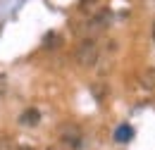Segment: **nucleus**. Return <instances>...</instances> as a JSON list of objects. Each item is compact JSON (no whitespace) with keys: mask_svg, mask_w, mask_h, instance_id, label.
Returning a JSON list of instances; mask_svg holds the SVG:
<instances>
[{"mask_svg":"<svg viewBox=\"0 0 155 150\" xmlns=\"http://www.w3.org/2000/svg\"><path fill=\"white\" fill-rule=\"evenodd\" d=\"M98 5H100V0H79V10H81L84 15H88V12H96Z\"/></svg>","mask_w":155,"mask_h":150,"instance_id":"obj_7","label":"nucleus"},{"mask_svg":"<svg viewBox=\"0 0 155 150\" xmlns=\"http://www.w3.org/2000/svg\"><path fill=\"white\" fill-rule=\"evenodd\" d=\"M43 150H60L58 145H48V148H43Z\"/></svg>","mask_w":155,"mask_h":150,"instance_id":"obj_10","label":"nucleus"},{"mask_svg":"<svg viewBox=\"0 0 155 150\" xmlns=\"http://www.w3.org/2000/svg\"><path fill=\"white\" fill-rule=\"evenodd\" d=\"M153 41H155V21H153Z\"/></svg>","mask_w":155,"mask_h":150,"instance_id":"obj_11","label":"nucleus"},{"mask_svg":"<svg viewBox=\"0 0 155 150\" xmlns=\"http://www.w3.org/2000/svg\"><path fill=\"white\" fill-rule=\"evenodd\" d=\"M38 122H41V112L36 107H29V110H24V112L19 114V124L21 126H36Z\"/></svg>","mask_w":155,"mask_h":150,"instance_id":"obj_4","label":"nucleus"},{"mask_svg":"<svg viewBox=\"0 0 155 150\" xmlns=\"http://www.w3.org/2000/svg\"><path fill=\"white\" fill-rule=\"evenodd\" d=\"M110 19H112V15H110L107 10H100L96 17H91V21H86V34H88L86 38H91V36H96V34H100V31H105V29L110 26Z\"/></svg>","mask_w":155,"mask_h":150,"instance_id":"obj_3","label":"nucleus"},{"mask_svg":"<svg viewBox=\"0 0 155 150\" xmlns=\"http://www.w3.org/2000/svg\"><path fill=\"white\" fill-rule=\"evenodd\" d=\"M77 62L81 64V67H93L98 62V45L93 38H84L81 43H79L77 48Z\"/></svg>","mask_w":155,"mask_h":150,"instance_id":"obj_1","label":"nucleus"},{"mask_svg":"<svg viewBox=\"0 0 155 150\" xmlns=\"http://www.w3.org/2000/svg\"><path fill=\"white\" fill-rule=\"evenodd\" d=\"M7 93V76L5 74H0V98Z\"/></svg>","mask_w":155,"mask_h":150,"instance_id":"obj_9","label":"nucleus"},{"mask_svg":"<svg viewBox=\"0 0 155 150\" xmlns=\"http://www.w3.org/2000/svg\"><path fill=\"white\" fill-rule=\"evenodd\" d=\"M131 138H134V129H131L129 124H122V126L115 131V141L117 143H129Z\"/></svg>","mask_w":155,"mask_h":150,"instance_id":"obj_6","label":"nucleus"},{"mask_svg":"<svg viewBox=\"0 0 155 150\" xmlns=\"http://www.w3.org/2000/svg\"><path fill=\"white\" fill-rule=\"evenodd\" d=\"M141 86L146 91H155V67H148L146 72H141Z\"/></svg>","mask_w":155,"mask_h":150,"instance_id":"obj_5","label":"nucleus"},{"mask_svg":"<svg viewBox=\"0 0 155 150\" xmlns=\"http://www.w3.org/2000/svg\"><path fill=\"white\" fill-rule=\"evenodd\" d=\"M60 141L67 150H79L81 141H84V133L77 124H62L60 126Z\"/></svg>","mask_w":155,"mask_h":150,"instance_id":"obj_2","label":"nucleus"},{"mask_svg":"<svg viewBox=\"0 0 155 150\" xmlns=\"http://www.w3.org/2000/svg\"><path fill=\"white\" fill-rule=\"evenodd\" d=\"M93 93H96V100L98 103H103V100H105V95H107V91H103V88H100V86H93Z\"/></svg>","mask_w":155,"mask_h":150,"instance_id":"obj_8","label":"nucleus"}]
</instances>
